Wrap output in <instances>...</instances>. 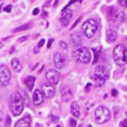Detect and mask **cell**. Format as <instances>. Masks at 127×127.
I'll use <instances>...</instances> for the list:
<instances>
[{
  "mask_svg": "<svg viewBox=\"0 0 127 127\" xmlns=\"http://www.w3.org/2000/svg\"><path fill=\"white\" fill-rule=\"evenodd\" d=\"M66 61H67V57L64 55L61 54L59 52H56L53 56V62H54L55 66L57 69H62L64 66L65 65Z\"/></svg>",
  "mask_w": 127,
  "mask_h": 127,
  "instance_id": "cell-10",
  "label": "cell"
},
{
  "mask_svg": "<svg viewBox=\"0 0 127 127\" xmlns=\"http://www.w3.org/2000/svg\"><path fill=\"white\" fill-rule=\"evenodd\" d=\"M35 81H36V78H35L34 76H28V77L25 79V84H26V86H27L28 90H29L30 91H32L33 87H34Z\"/></svg>",
  "mask_w": 127,
  "mask_h": 127,
  "instance_id": "cell-19",
  "label": "cell"
},
{
  "mask_svg": "<svg viewBox=\"0 0 127 127\" xmlns=\"http://www.w3.org/2000/svg\"><path fill=\"white\" fill-rule=\"evenodd\" d=\"M46 78L48 81V82L52 84H57L60 80V74L56 70H49L46 73Z\"/></svg>",
  "mask_w": 127,
  "mask_h": 127,
  "instance_id": "cell-13",
  "label": "cell"
},
{
  "mask_svg": "<svg viewBox=\"0 0 127 127\" xmlns=\"http://www.w3.org/2000/svg\"><path fill=\"white\" fill-rule=\"evenodd\" d=\"M71 113L74 117H79L81 115V109H80V106L77 102L73 101L71 103Z\"/></svg>",
  "mask_w": 127,
  "mask_h": 127,
  "instance_id": "cell-18",
  "label": "cell"
},
{
  "mask_svg": "<svg viewBox=\"0 0 127 127\" xmlns=\"http://www.w3.org/2000/svg\"><path fill=\"white\" fill-rule=\"evenodd\" d=\"M82 0H70V2H69L68 4H67V5H66V6L64 7V8H67V7L70 6L71 5H73V4L74 2H80V3H82Z\"/></svg>",
  "mask_w": 127,
  "mask_h": 127,
  "instance_id": "cell-29",
  "label": "cell"
},
{
  "mask_svg": "<svg viewBox=\"0 0 127 127\" xmlns=\"http://www.w3.org/2000/svg\"><path fill=\"white\" fill-rule=\"evenodd\" d=\"M94 81L96 82V86L101 87L106 83L109 78V73L107 69L102 65H98L94 71Z\"/></svg>",
  "mask_w": 127,
  "mask_h": 127,
  "instance_id": "cell-3",
  "label": "cell"
},
{
  "mask_svg": "<svg viewBox=\"0 0 127 127\" xmlns=\"http://www.w3.org/2000/svg\"><path fill=\"white\" fill-rule=\"evenodd\" d=\"M44 43H45V39H42L41 40H39V42L38 43V48H42L43 47V45H44Z\"/></svg>",
  "mask_w": 127,
  "mask_h": 127,
  "instance_id": "cell-31",
  "label": "cell"
},
{
  "mask_svg": "<svg viewBox=\"0 0 127 127\" xmlns=\"http://www.w3.org/2000/svg\"><path fill=\"white\" fill-rule=\"evenodd\" d=\"M121 126L122 127H127V121H123L121 123Z\"/></svg>",
  "mask_w": 127,
  "mask_h": 127,
  "instance_id": "cell-36",
  "label": "cell"
},
{
  "mask_svg": "<svg viewBox=\"0 0 127 127\" xmlns=\"http://www.w3.org/2000/svg\"><path fill=\"white\" fill-rule=\"evenodd\" d=\"M106 37H107V40L108 43H113L117 39V33L113 29H108L106 32Z\"/></svg>",
  "mask_w": 127,
  "mask_h": 127,
  "instance_id": "cell-17",
  "label": "cell"
},
{
  "mask_svg": "<svg viewBox=\"0 0 127 127\" xmlns=\"http://www.w3.org/2000/svg\"><path fill=\"white\" fill-rule=\"evenodd\" d=\"M126 116H127V112H126Z\"/></svg>",
  "mask_w": 127,
  "mask_h": 127,
  "instance_id": "cell-49",
  "label": "cell"
},
{
  "mask_svg": "<svg viewBox=\"0 0 127 127\" xmlns=\"http://www.w3.org/2000/svg\"><path fill=\"white\" fill-rule=\"evenodd\" d=\"M41 92L43 93L44 97L47 98H51L54 97L55 93H56V89L54 87V84L50 83V82H44L41 84Z\"/></svg>",
  "mask_w": 127,
  "mask_h": 127,
  "instance_id": "cell-9",
  "label": "cell"
},
{
  "mask_svg": "<svg viewBox=\"0 0 127 127\" xmlns=\"http://www.w3.org/2000/svg\"><path fill=\"white\" fill-rule=\"evenodd\" d=\"M32 27V23H26V24H23V25H21L19 27H17L16 29H14L13 31V32H23V31H27V30L31 29Z\"/></svg>",
  "mask_w": 127,
  "mask_h": 127,
  "instance_id": "cell-21",
  "label": "cell"
},
{
  "mask_svg": "<svg viewBox=\"0 0 127 127\" xmlns=\"http://www.w3.org/2000/svg\"><path fill=\"white\" fill-rule=\"evenodd\" d=\"M118 4L122 7H127V0H118Z\"/></svg>",
  "mask_w": 127,
  "mask_h": 127,
  "instance_id": "cell-25",
  "label": "cell"
},
{
  "mask_svg": "<svg viewBox=\"0 0 127 127\" xmlns=\"http://www.w3.org/2000/svg\"><path fill=\"white\" fill-rule=\"evenodd\" d=\"M60 91H61V98L64 102H69L73 98V93L72 89L69 86H66V85L62 86Z\"/></svg>",
  "mask_w": 127,
  "mask_h": 127,
  "instance_id": "cell-12",
  "label": "cell"
},
{
  "mask_svg": "<svg viewBox=\"0 0 127 127\" xmlns=\"http://www.w3.org/2000/svg\"><path fill=\"white\" fill-rule=\"evenodd\" d=\"M10 112L14 116H18L23 111V99L20 93L14 92L9 101Z\"/></svg>",
  "mask_w": 127,
  "mask_h": 127,
  "instance_id": "cell-1",
  "label": "cell"
},
{
  "mask_svg": "<svg viewBox=\"0 0 127 127\" xmlns=\"http://www.w3.org/2000/svg\"><path fill=\"white\" fill-rule=\"evenodd\" d=\"M117 91H116V89H114V90H112V91H111V94H112V96L113 97H116V96H117Z\"/></svg>",
  "mask_w": 127,
  "mask_h": 127,
  "instance_id": "cell-34",
  "label": "cell"
},
{
  "mask_svg": "<svg viewBox=\"0 0 127 127\" xmlns=\"http://www.w3.org/2000/svg\"><path fill=\"white\" fill-rule=\"evenodd\" d=\"M31 1H34V0H31Z\"/></svg>",
  "mask_w": 127,
  "mask_h": 127,
  "instance_id": "cell-47",
  "label": "cell"
},
{
  "mask_svg": "<svg viewBox=\"0 0 127 127\" xmlns=\"http://www.w3.org/2000/svg\"><path fill=\"white\" fill-rule=\"evenodd\" d=\"M53 42H54V39H48V45H47V48H51V45H52Z\"/></svg>",
  "mask_w": 127,
  "mask_h": 127,
  "instance_id": "cell-32",
  "label": "cell"
},
{
  "mask_svg": "<svg viewBox=\"0 0 127 127\" xmlns=\"http://www.w3.org/2000/svg\"><path fill=\"white\" fill-rule=\"evenodd\" d=\"M11 80V72L5 64H0V84L6 86Z\"/></svg>",
  "mask_w": 127,
  "mask_h": 127,
  "instance_id": "cell-8",
  "label": "cell"
},
{
  "mask_svg": "<svg viewBox=\"0 0 127 127\" xmlns=\"http://www.w3.org/2000/svg\"><path fill=\"white\" fill-rule=\"evenodd\" d=\"M81 21H82V17H79V18H78L77 20H76V21H75V22H74V23H73V24L72 25V27H71V30L74 29V28L76 27V26H77L78 23H79L80 22H81Z\"/></svg>",
  "mask_w": 127,
  "mask_h": 127,
  "instance_id": "cell-26",
  "label": "cell"
},
{
  "mask_svg": "<svg viewBox=\"0 0 127 127\" xmlns=\"http://www.w3.org/2000/svg\"><path fill=\"white\" fill-rule=\"evenodd\" d=\"M3 47H4V45H3V43H1V42H0V48H2Z\"/></svg>",
  "mask_w": 127,
  "mask_h": 127,
  "instance_id": "cell-43",
  "label": "cell"
},
{
  "mask_svg": "<svg viewBox=\"0 0 127 127\" xmlns=\"http://www.w3.org/2000/svg\"><path fill=\"white\" fill-rule=\"evenodd\" d=\"M107 18H108V20L113 22L114 23L121 24L125 21V14L122 10L111 6L107 9Z\"/></svg>",
  "mask_w": 127,
  "mask_h": 127,
  "instance_id": "cell-6",
  "label": "cell"
},
{
  "mask_svg": "<svg viewBox=\"0 0 127 127\" xmlns=\"http://www.w3.org/2000/svg\"><path fill=\"white\" fill-rule=\"evenodd\" d=\"M98 30V23L94 19H88L82 26V31L83 35L87 39H91L96 34Z\"/></svg>",
  "mask_w": 127,
  "mask_h": 127,
  "instance_id": "cell-5",
  "label": "cell"
},
{
  "mask_svg": "<svg viewBox=\"0 0 127 127\" xmlns=\"http://www.w3.org/2000/svg\"><path fill=\"white\" fill-rule=\"evenodd\" d=\"M50 117H51V119H52V122L53 123L57 122V120H58V118H57V117H55V116H51Z\"/></svg>",
  "mask_w": 127,
  "mask_h": 127,
  "instance_id": "cell-35",
  "label": "cell"
},
{
  "mask_svg": "<svg viewBox=\"0 0 127 127\" xmlns=\"http://www.w3.org/2000/svg\"><path fill=\"white\" fill-rule=\"evenodd\" d=\"M70 43L71 45H73V47H80L82 43V36L80 34V32H74L71 35L70 37Z\"/></svg>",
  "mask_w": 127,
  "mask_h": 127,
  "instance_id": "cell-14",
  "label": "cell"
},
{
  "mask_svg": "<svg viewBox=\"0 0 127 127\" xmlns=\"http://www.w3.org/2000/svg\"><path fill=\"white\" fill-rule=\"evenodd\" d=\"M12 9H13V6H12V5H8L7 6H5V8H4V11L6 12V13H10V12L12 11Z\"/></svg>",
  "mask_w": 127,
  "mask_h": 127,
  "instance_id": "cell-30",
  "label": "cell"
},
{
  "mask_svg": "<svg viewBox=\"0 0 127 127\" xmlns=\"http://www.w3.org/2000/svg\"><path fill=\"white\" fill-rule=\"evenodd\" d=\"M89 127H92V126H91V125H90V126H89Z\"/></svg>",
  "mask_w": 127,
  "mask_h": 127,
  "instance_id": "cell-45",
  "label": "cell"
},
{
  "mask_svg": "<svg viewBox=\"0 0 127 127\" xmlns=\"http://www.w3.org/2000/svg\"><path fill=\"white\" fill-rule=\"evenodd\" d=\"M2 118H3V114H2V111L0 110V122L2 121Z\"/></svg>",
  "mask_w": 127,
  "mask_h": 127,
  "instance_id": "cell-40",
  "label": "cell"
},
{
  "mask_svg": "<svg viewBox=\"0 0 127 127\" xmlns=\"http://www.w3.org/2000/svg\"><path fill=\"white\" fill-rule=\"evenodd\" d=\"M11 65H12V67H13V69L14 70V72H16V73L20 72V71L22 70V68H23L22 64H21V62L19 61L17 58H13V59H12Z\"/></svg>",
  "mask_w": 127,
  "mask_h": 127,
  "instance_id": "cell-20",
  "label": "cell"
},
{
  "mask_svg": "<svg viewBox=\"0 0 127 127\" xmlns=\"http://www.w3.org/2000/svg\"><path fill=\"white\" fill-rule=\"evenodd\" d=\"M39 8H35V9L33 10V12H32V14H33V15H37V14H39Z\"/></svg>",
  "mask_w": 127,
  "mask_h": 127,
  "instance_id": "cell-33",
  "label": "cell"
},
{
  "mask_svg": "<svg viewBox=\"0 0 127 127\" xmlns=\"http://www.w3.org/2000/svg\"><path fill=\"white\" fill-rule=\"evenodd\" d=\"M31 124H32V119L30 116H25L24 117L16 122L14 127H31Z\"/></svg>",
  "mask_w": 127,
  "mask_h": 127,
  "instance_id": "cell-16",
  "label": "cell"
},
{
  "mask_svg": "<svg viewBox=\"0 0 127 127\" xmlns=\"http://www.w3.org/2000/svg\"><path fill=\"white\" fill-rule=\"evenodd\" d=\"M56 127H61V126H60V125H57V126H56Z\"/></svg>",
  "mask_w": 127,
  "mask_h": 127,
  "instance_id": "cell-44",
  "label": "cell"
},
{
  "mask_svg": "<svg viewBox=\"0 0 127 127\" xmlns=\"http://www.w3.org/2000/svg\"><path fill=\"white\" fill-rule=\"evenodd\" d=\"M110 111L104 106H99L95 110V119L98 124H104L110 120Z\"/></svg>",
  "mask_w": 127,
  "mask_h": 127,
  "instance_id": "cell-7",
  "label": "cell"
},
{
  "mask_svg": "<svg viewBox=\"0 0 127 127\" xmlns=\"http://www.w3.org/2000/svg\"><path fill=\"white\" fill-rule=\"evenodd\" d=\"M58 2H59V0H56L54 3V5H53V7H56L57 6V5H58Z\"/></svg>",
  "mask_w": 127,
  "mask_h": 127,
  "instance_id": "cell-38",
  "label": "cell"
},
{
  "mask_svg": "<svg viewBox=\"0 0 127 127\" xmlns=\"http://www.w3.org/2000/svg\"><path fill=\"white\" fill-rule=\"evenodd\" d=\"M77 125V122L73 119V118H70V124H69V127H76Z\"/></svg>",
  "mask_w": 127,
  "mask_h": 127,
  "instance_id": "cell-24",
  "label": "cell"
},
{
  "mask_svg": "<svg viewBox=\"0 0 127 127\" xmlns=\"http://www.w3.org/2000/svg\"><path fill=\"white\" fill-rule=\"evenodd\" d=\"M12 124V120H11V116H6V120H5V127H10Z\"/></svg>",
  "mask_w": 127,
  "mask_h": 127,
  "instance_id": "cell-23",
  "label": "cell"
},
{
  "mask_svg": "<svg viewBox=\"0 0 127 127\" xmlns=\"http://www.w3.org/2000/svg\"><path fill=\"white\" fill-rule=\"evenodd\" d=\"M28 38H29V35H24V36L21 37L20 39H17V41H18V42H23V41L27 40Z\"/></svg>",
  "mask_w": 127,
  "mask_h": 127,
  "instance_id": "cell-27",
  "label": "cell"
},
{
  "mask_svg": "<svg viewBox=\"0 0 127 127\" xmlns=\"http://www.w3.org/2000/svg\"><path fill=\"white\" fill-rule=\"evenodd\" d=\"M50 2H51V0H48V1H47V3H46L45 5H44V7L49 6V5H50Z\"/></svg>",
  "mask_w": 127,
  "mask_h": 127,
  "instance_id": "cell-37",
  "label": "cell"
},
{
  "mask_svg": "<svg viewBox=\"0 0 127 127\" xmlns=\"http://www.w3.org/2000/svg\"><path fill=\"white\" fill-rule=\"evenodd\" d=\"M73 56L75 60L82 64H88L91 60V52L86 47H79L73 53Z\"/></svg>",
  "mask_w": 127,
  "mask_h": 127,
  "instance_id": "cell-4",
  "label": "cell"
},
{
  "mask_svg": "<svg viewBox=\"0 0 127 127\" xmlns=\"http://www.w3.org/2000/svg\"><path fill=\"white\" fill-rule=\"evenodd\" d=\"M79 127H82V126H81V125H80V126H79Z\"/></svg>",
  "mask_w": 127,
  "mask_h": 127,
  "instance_id": "cell-48",
  "label": "cell"
},
{
  "mask_svg": "<svg viewBox=\"0 0 127 127\" xmlns=\"http://www.w3.org/2000/svg\"><path fill=\"white\" fill-rule=\"evenodd\" d=\"M72 18H73V13H72L71 9H68V7L67 8H64L61 13V17L59 19V22H60L62 26L66 27L69 24Z\"/></svg>",
  "mask_w": 127,
  "mask_h": 127,
  "instance_id": "cell-11",
  "label": "cell"
},
{
  "mask_svg": "<svg viewBox=\"0 0 127 127\" xmlns=\"http://www.w3.org/2000/svg\"><path fill=\"white\" fill-rule=\"evenodd\" d=\"M39 48H38V47L34 48V53H35V54H38V53H39Z\"/></svg>",
  "mask_w": 127,
  "mask_h": 127,
  "instance_id": "cell-39",
  "label": "cell"
},
{
  "mask_svg": "<svg viewBox=\"0 0 127 127\" xmlns=\"http://www.w3.org/2000/svg\"><path fill=\"white\" fill-rule=\"evenodd\" d=\"M46 15H48V13H46V12H44V14H43V18H46Z\"/></svg>",
  "mask_w": 127,
  "mask_h": 127,
  "instance_id": "cell-41",
  "label": "cell"
},
{
  "mask_svg": "<svg viewBox=\"0 0 127 127\" xmlns=\"http://www.w3.org/2000/svg\"><path fill=\"white\" fill-rule=\"evenodd\" d=\"M43 68H44V66H42V67H41V69H40V70H39V72H38V73H40L41 72H42V70H43Z\"/></svg>",
  "mask_w": 127,
  "mask_h": 127,
  "instance_id": "cell-42",
  "label": "cell"
},
{
  "mask_svg": "<svg viewBox=\"0 0 127 127\" xmlns=\"http://www.w3.org/2000/svg\"><path fill=\"white\" fill-rule=\"evenodd\" d=\"M92 50L94 51V54H95V58H94L93 64H96V62L98 61V54H99V53H98V51H96V49H92Z\"/></svg>",
  "mask_w": 127,
  "mask_h": 127,
  "instance_id": "cell-28",
  "label": "cell"
},
{
  "mask_svg": "<svg viewBox=\"0 0 127 127\" xmlns=\"http://www.w3.org/2000/svg\"><path fill=\"white\" fill-rule=\"evenodd\" d=\"M0 1H1V0H0Z\"/></svg>",
  "mask_w": 127,
  "mask_h": 127,
  "instance_id": "cell-50",
  "label": "cell"
},
{
  "mask_svg": "<svg viewBox=\"0 0 127 127\" xmlns=\"http://www.w3.org/2000/svg\"><path fill=\"white\" fill-rule=\"evenodd\" d=\"M126 22H127V16H126Z\"/></svg>",
  "mask_w": 127,
  "mask_h": 127,
  "instance_id": "cell-46",
  "label": "cell"
},
{
  "mask_svg": "<svg viewBox=\"0 0 127 127\" xmlns=\"http://www.w3.org/2000/svg\"><path fill=\"white\" fill-rule=\"evenodd\" d=\"M44 101V95L39 90H35L33 93V104L34 106H39Z\"/></svg>",
  "mask_w": 127,
  "mask_h": 127,
  "instance_id": "cell-15",
  "label": "cell"
},
{
  "mask_svg": "<svg viewBox=\"0 0 127 127\" xmlns=\"http://www.w3.org/2000/svg\"><path fill=\"white\" fill-rule=\"evenodd\" d=\"M113 58L117 65L127 64V48L124 45H117L113 50Z\"/></svg>",
  "mask_w": 127,
  "mask_h": 127,
  "instance_id": "cell-2",
  "label": "cell"
},
{
  "mask_svg": "<svg viewBox=\"0 0 127 127\" xmlns=\"http://www.w3.org/2000/svg\"><path fill=\"white\" fill-rule=\"evenodd\" d=\"M59 48H61V49H63V50H66L67 48H68V45L64 42V41H63V40H60L59 41Z\"/></svg>",
  "mask_w": 127,
  "mask_h": 127,
  "instance_id": "cell-22",
  "label": "cell"
}]
</instances>
